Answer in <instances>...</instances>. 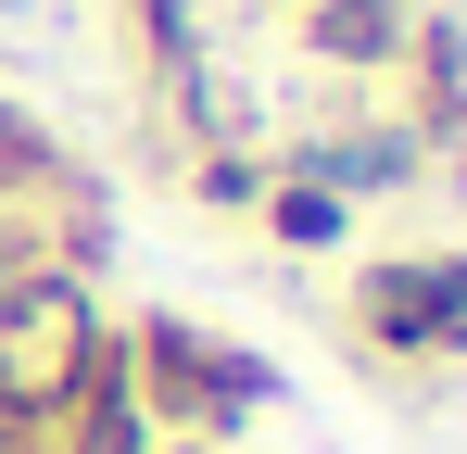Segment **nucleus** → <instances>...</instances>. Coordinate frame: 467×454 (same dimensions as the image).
I'll use <instances>...</instances> for the list:
<instances>
[{
    "mask_svg": "<svg viewBox=\"0 0 467 454\" xmlns=\"http://www.w3.org/2000/svg\"><path fill=\"white\" fill-rule=\"evenodd\" d=\"M114 354H127V404L152 417V442H228L278 404V366L265 354H240L215 328H190V315H140V328H114Z\"/></svg>",
    "mask_w": 467,
    "mask_h": 454,
    "instance_id": "f03ea898",
    "label": "nucleus"
},
{
    "mask_svg": "<svg viewBox=\"0 0 467 454\" xmlns=\"http://www.w3.org/2000/svg\"><path fill=\"white\" fill-rule=\"evenodd\" d=\"M26 190H64V151L26 101H0V202H26Z\"/></svg>",
    "mask_w": 467,
    "mask_h": 454,
    "instance_id": "0eeeda50",
    "label": "nucleus"
},
{
    "mask_svg": "<svg viewBox=\"0 0 467 454\" xmlns=\"http://www.w3.org/2000/svg\"><path fill=\"white\" fill-rule=\"evenodd\" d=\"M114 366V315L77 265H38L0 291V454H38L88 404V378Z\"/></svg>",
    "mask_w": 467,
    "mask_h": 454,
    "instance_id": "f257e3e1",
    "label": "nucleus"
},
{
    "mask_svg": "<svg viewBox=\"0 0 467 454\" xmlns=\"http://www.w3.org/2000/svg\"><path fill=\"white\" fill-rule=\"evenodd\" d=\"M253 202H265V227H278L291 253H341V240H354V202L316 190V177H278V190H253Z\"/></svg>",
    "mask_w": 467,
    "mask_h": 454,
    "instance_id": "423d86ee",
    "label": "nucleus"
},
{
    "mask_svg": "<svg viewBox=\"0 0 467 454\" xmlns=\"http://www.w3.org/2000/svg\"><path fill=\"white\" fill-rule=\"evenodd\" d=\"M417 164H430V139H417V127H341V139H304V151H291V177L341 190V202H367V190L391 202Z\"/></svg>",
    "mask_w": 467,
    "mask_h": 454,
    "instance_id": "20e7f679",
    "label": "nucleus"
},
{
    "mask_svg": "<svg viewBox=\"0 0 467 454\" xmlns=\"http://www.w3.org/2000/svg\"><path fill=\"white\" fill-rule=\"evenodd\" d=\"M404 38H417L404 0H304V51H316V64L379 76V64H404Z\"/></svg>",
    "mask_w": 467,
    "mask_h": 454,
    "instance_id": "39448f33",
    "label": "nucleus"
},
{
    "mask_svg": "<svg viewBox=\"0 0 467 454\" xmlns=\"http://www.w3.org/2000/svg\"><path fill=\"white\" fill-rule=\"evenodd\" d=\"M265 13H304V0H265Z\"/></svg>",
    "mask_w": 467,
    "mask_h": 454,
    "instance_id": "6e6552de",
    "label": "nucleus"
},
{
    "mask_svg": "<svg viewBox=\"0 0 467 454\" xmlns=\"http://www.w3.org/2000/svg\"><path fill=\"white\" fill-rule=\"evenodd\" d=\"M354 328L379 354H467V253H379L354 278Z\"/></svg>",
    "mask_w": 467,
    "mask_h": 454,
    "instance_id": "7ed1b4c3",
    "label": "nucleus"
}]
</instances>
